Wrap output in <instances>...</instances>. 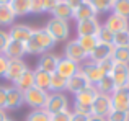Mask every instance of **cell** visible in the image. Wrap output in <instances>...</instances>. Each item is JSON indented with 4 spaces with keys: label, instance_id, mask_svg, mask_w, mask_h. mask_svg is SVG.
Instances as JSON below:
<instances>
[{
    "label": "cell",
    "instance_id": "obj_1",
    "mask_svg": "<svg viewBox=\"0 0 129 121\" xmlns=\"http://www.w3.org/2000/svg\"><path fill=\"white\" fill-rule=\"evenodd\" d=\"M56 46V39L49 35L46 28H38L33 29V35L29 36V39L25 43V49L26 54H46L49 52V49H52Z\"/></svg>",
    "mask_w": 129,
    "mask_h": 121
},
{
    "label": "cell",
    "instance_id": "obj_2",
    "mask_svg": "<svg viewBox=\"0 0 129 121\" xmlns=\"http://www.w3.org/2000/svg\"><path fill=\"white\" fill-rule=\"evenodd\" d=\"M47 97H49V92L43 88H38V87H33V88L23 92V100L28 106H31L33 110H41L46 106Z\"/></svg>",
    "mask_w": 129,
    "mask_h": 121
},
{
    "label": "cell",
    "instance_id": "obj_3",
    "mask_svg": "<svg viewBox=\"0 0 129 121\" xmlns=\"http://www.w3.org/2000/svg\"><path fill=\"white\" fill-rule=\"evenodd\" d=\"M46 29L56 39V43L57 41H66L69 38V33H70L69 21H64V20H59V18H51L46 25Z\"/></svg>",
    "mask_w": 129,
    "mask_h": 121
},
{
    "label": "cell",
    "instance_id": "obj_4",
    "mask_svg": "<svg viewBox=\"0 0 129 121\" xmlns=\"http://www.w3.org/2000/svg\"><path fill=\"white\" fill-rule=\"evenodd\" d=\"M113 106H111V95H105V93L98 92L96 98L91 103V115L100 116V118H106L111 113Z\"/></svg>",
    "mask_w": 129,
    "mask_h": 121
},
{
    "label": "cell",
    "instance_id": "obj_5",
    "mask_svg": "<svg viewBox=\"0 0 129 121\" xmlns=\"http://www.w3.org/2000/svg\"><path fill=\"white\" fill-rule=\"evenodd\" d=\"M64 57L72 60V62H75V64H80V62H83L88 56L82 49V46L79 44L77 39H70L66 44V48H64Z\"/></svg>",
    "mask_w": 129,
    "mask_h": 121
},
{
    "label": "cell",
    "instance_id": "obj_6",
    "mask_svg": "<svg viewBox=\"0 0 129 121\" xmlns=\"http://www.w3.org/2000/svg\"><path fill=\"white\" fill-rule=\"evenodd\" d=\"M111 106L118 111L129 113V87H121L111 93Z\"/></svg>",
    "mask_w": 129,
    "mask_h": 121
},
{
    "label": "cell",
    "instance_id": "obj_7",
    "mask_svg": "<svg viewBox=\"0 0 129 121\" xmlns=\"http://www.w3.org/2000/svg\"><path fill=\"white\" fill-rule=\"evenodd\" d=\"M67 106H69V100L64 93H49L44 110L49 111L51 115H54V113H60L67 110Z\"/></svg>",
    "mask_w": 129,
    "mask_h": 121
},
{
    "label": "cell",
    "instance_id": "obj_8",
    "mask_svg": "<svg viewBox=\"0 0 129 121\" xmlns=\"http://www.w3.org/2000/svg\"><path fill=\"white\" fill-rule=\"evenodd\" d=\"M26 70H28V67L23 62V59H12V60H8V67H7V72H5L3 77H5L7 80H10V82L16 83L20 80V77H21Z\"/></svg>",
    "mask_w": 129,
    "mask_h": 121
},
{
    "label": "cell",
    "instance_id": "obj_9",
    "mask_svg": "<svg viewBox=\"0 0 129 121\" xmlns=\"http://www.w3.org/2000/svg\"><path fill=\"white\" fill-rule=\"evenodd\" d=\"M111 77H113V80H114L116 88L127 87V83H129V64L114 62V67H113V70H111Z\"/></svg>",
    "mask_w": 129,
    "mask_h": 121
},
{
    "label": "cell",
    "instance_id": "obj_10",
    "mask_svg": "<svg viewBox=\"0 0 129 121\" xmlns=\"http://www.w3.org/2000/svg\"><path fill=\"white\" fill-rule=\"evenodd\" d=\"M80 72H82L83 75L87 77L88 82H90L91 85H96V83L101 80V77H103V72L100 70L98 64H96V62H91V60L83 62V66L80 67Z\"/></svg>",
    "mask_w": 129,
    "mask_h": 121
},
{
    "label": "cell",
    "instance_id": "obj_11",
    "mask_svg": "<svg viewBox=\"0 0 129 121\" xmlns=\"http://www.w3.org/2000/svg\"><path fill=\"white\" fill-rule=\"evenodd\" d=\"M105 28H108L111 33H119V31H126L129 29V20L123 18V16L116 15V13H111L110 16L105 21Z\"/></svg>",
    "mask_w": 129,
    "mask_h": 121
},
{
    "label": "cell",
    "instance_id": "obj_12",
    "mask_svg": "<svg viewBox=\"0 0 129 121\" xmlns=\"http://www.w3.org/2000/svg\"><path fill=\"white\" fill-rule=\"evenodd\" d=\"M31 35H33V28L28 26V25H13L12 28H10V31H8L10 39L18 41V43H23V44L29 39Z\"/></svg>",
    "mask_w": 129,
    "mask_h": 121
},
{
    "label": "cell",
    "instance_id": "obj_13",
    "mask_svg": "<svg viewBox=\"0 0 129 121\" xmlns=\"http://www.w3.org/2000/svg\"><path fill=\"white\" fill-rule=\"evenodd\" d=\"M25 103L23 100V92L18 87H8V92H7V105L5 110H18L20 106Z\"/></svg>",
    "mask_w": 129,
    "mask_h": 121
},
{
    "label": "cell",
    "instance_id": "obj_14",
    "mask_svg": "<svg viewBox=\"0 0 129 121\" xmlns=\"http://www.w3.org/2000/svg\"><path fill=\"white\" fill-rule=\"evenodd\" d=\"M88 85H91V83L88 82V79L80 72V69H79V72H77L75 75H72L70 79H67V90L72 92L74 95L79 93V92H82V90L87 88Z\"/></svg>",
    "mask_w": 129,
    "mask_h": 121
},
{
    "label": "cell",
    "instance_id": "obj_15",
    "mask_svg": "<svg viewBox=\"0 0 129 121\" xmlns=\"http://www.w3.org/2000/svg\"><path fill=\"white\" fill-rule=\"evenodd\" d=\"M100 26L101 25L96 21V18L79 21L77 23V36H96Z\"/></svg>",
    "mask_w": 129,
    "mask_h": 121
},
{
    "label": "cell",
    "instance_id": "obj_16",
    "mask_svg": "<svg viewBox=\"0 0 129 121\" xmlns=\"http://www.w3.org/2000/svg\"><path fill=\"white\" fill-rule=\"evenodd\" d=\"M79 69H80L79 64L72 62V60H69L66 57H62V59L59 57V64H57L56 72L59 74L60 77H64V79H70L72 75H75V74L79 72Z\"/></svg>",
    "mask_w": 129,
    "mask_h": 121
},
{
    "label": "cell",
    "instance_id": "obj_17",
    "mask_svg": "<svg viewBox=\"0 0 129 121\" xmlns=\"http://www.w3.org/2000/svg\"><path fill=\"white\" fill-rule=\"evenodd\" d=\"M96 15H98L96 8H95L88 0H85V2H83L79 8L74 12V20H77V23H79V21H83V20L96 18Z\"/></svg>",
    "mask_w": 129,
    "mask_h": 121
},
{
    "label": "cell",
    "instance_id": "obj_18",
    "mask_svg": "<svg viewBox=\"0 0 129 121\" xmlns=\"http://www.w3.org/2000/svg\"><path fill=\"white\" fill-rule=\"evenodd\" d=\"M25 54H26L25 44H23V43H18V41H13V39H10V43L7 44L5 51H3V56H5L8 60H12V59H21Z\"/></svg>",
    "mask_w": 129,
    "mask_h": 121
},
{
    "label": "cell",
    "instance_id": "obj_19",
    "mask_svg": "<svg viewBox=\"0 0 129 121\" xmlns=\"http://www.w3.org/2000/svg\"><path fill=\"white\" fill-rule=\"evenodd\" d=\"M57 64H59V57H57L56 54L46 52V54L41 56V59H39L38 67H36V69L44 70V72H47V74H54V72H56V69H57Z\"/></svg>",
    "mask_w": 129,
    "mask_h": 121
},
{
    "label": "cell",
    "instance_id": "obj_20",
    "mask_svg": "<svg viewBox=\"0 0 129 121\" xmlns=\"http://www.w3.org/2000/svg\"><path fill=\"white\" fill-rule=\"evenodd\" d=\"M113 49H114V46H111V44H101V43H98L96 48L90 52V56H88V57H90L91 62H96L98 64L100 60H105V59L111 57Z\"/></svg>",
    "mask_w": 129,
    "mask_h": 121
},
{
    "label": "cell",
    "instance_id": "obj_21",
    "mask_svg": "<svg viewBox=\"0 0 129 121\" xmlns=\"http://www.w3.org/2000/svg\"><path fill=\"white\" fill-rule=\"evenodd\" d=\"M98 90L95 85H88L87 88H83L82 92L75 93V103H80V105H90L93 103V100L96 98Z\"/></svg>",
    "mask_w": 129,
    "mask_h": 121
},
{
    "label": "cell",
    "instance_id": "obj_22",
    "mask_svg": "<svg viewBox=\"0 0 129 121\" xmlns=\"http://www.w3.org/2000/svg\"><path fill=\"white\" fill-rule=\"evenodd\" d=\"M52 18H59V20H64V21H69V20L74 18V10L64 0H60L52 12Z\"/></svg>",
    "mask_w": 129,
    "mask_h": 121
},
{
    "label": "cell",
    "instance_id": "obj_23",
    "mask_svg": "<svg viewBox=\"0 0 129 121\" xmlns=\"http://www.w3.org/2000/svg\"><path fill=\"white\" fill-rule=\"evenodd\" d=\"M95 87H96V90L100 93H105V95H111V93L116 90V85H114V80H113V77H111V74L103 75L101 80Z\"/></svg>",
    "mask_w": 129,
    "mask_h": 121
},
{
    "label": "cell",
    "instance_id": "obj_24",
    "mask_svg": "<svg viewBox=\"0 0 129 121\" xmlns=\"http://www.w3.org/2000/svg\"><path fill=\"white\" fill-rule=\"evenodd\" d=\"M52 93H62L64 90H67V79L60 77L57 72L51 74V83H49V88Z\"/></svg>",
    "mask_w": 129,
    "mask_h": 121
},
{
    "label": "cell",
    "instance_id": "obj_25",
    "mask_svg": "<svg viewBox=\"0 0 129 121\" xmlns=\"http://www.w3.org/2000/svg\"><path fill=\"white\" fill-rule=\"evenodd\" d=\"M15 87H18L21 92H26V90L33 88V87H35V70L28 69L21 77H20V80L15 83Z\"/></svg>",
    "mask_w": 129,
    "mask_h": 121
},
{
    "label": "cell",
    "instance_id": "obj_26",
    "mask_svg": "<svg viewBox=\"0 0 129 121\" xmlns=\"http://www.w3.org/2000/svg\"><path fill=\"white\" fill-rule=\"evenodd\" d=\"M15 13H13L10 3H0V25L7 26V25H12L13 20H15Z\"/></svg>",
    "mask_w": 129,
    "mask_h": 121
},
{
    "label": "cell",
    "instance_id": "obj_27",
    "mask_svg": "<svg viewBox=\"0 0 129 121\" xmlns=\"http://www.w3.org/2000/svg\"><path fill=\"white\" fill-rule=\"evenodd\" d=\"M10 7L15 16H25L29 13V0H10Z\"/></svg>",
    "mask_w": 129,
    "mask_h": 121
},
{
    "label": "cell",
    "instance_id": "obj_28",
    "mask_svg": "<svg viewBox=\"0 0 129 121\" xmlns=\"http://www.w3.org/2000/svg\"><path fill=\"white\" fill-rule=\"evenodd\" d=\"M49 83H51V74L36 69L35 70V87L43 88V90H47L49 88Z\"/></svg>",
    "mask_w": 129,
    "mask_h": 121
},
{
    "label": "cell",
    "instance_id": "obj_29",
    "mask_svg": "<svg viewBox=\"0 0 129 121\" xmlns=\"http://www.w3.org/2000/svg\"><path fill=\"white\" fill-rule=\"evenodd\" d=\"M77 41H79V44L82 46L83 51L87 52V56H90V52L93 51V49L96 48V44H98L96 36H79Z\"/></svg>",
    "mask_w": 129,
    "mask_h": 121
},
{
    "label": "cell",
    "instance_id": "obj_30",
    "mask_svg": "<svg viewBox=\"0 0 129 121\" xmlns=\"http://www.w3.org/2000/svg\"><path fill=\"white\" fill-rule=\"evenodd\" d=\"M111 10H113V13L129 20V0H114Z\"/></svg>",
    "mask_w": 129,
    "mask_h": 121
},
{
    "label": "cell",
    "instance_id": "obj_31",
    "mask_svg": "<svg viewBox=\"0 0 129 121\" xmlns=\"http://www.w3.org/2000/svg\"><path fill=\"white\" fill-rule=\"evenodd\" d=\"M96 39L98 43H101V44H114V33H111L108 28H105V26H100V29H98L96 33Z\"/></svg>",
    "mask_w": 129,
    "mask_h": 121
},
{
    "label": "cell",
    "instance_id": "obj_32",
    "mask_svg": "<svg viewBox=\"0 0 129 121\" xmlns=\"http://www.w3.org/2000/svg\"><path fill=\"white\" fill-rule=\"evenodd\" d=\"M111 57H113L114 62L129 64V46H126V48H114Z\"/></svg>",
    "mask_w": 129,
    "mask_h": 121
},
{
    "label": "cell",
    "instance_id": "obj_33",
    "mask_svg": "<svg viewBox=\"0 0 129 121\" xmlns=\"http://www.w3.org/2000/svg\"><path fill=\"white\" fill-rule=\"evenodd\" d=\"M26 121H51V113L46 111L44 108L33 110V111L26 116Z\"/></svg>",
    "mask_w": 129,
    "mask_h": 121
},
{
    "label": "cell",
    "instance_id": "obj_34",
    "mask_svg": "<svg viewBox=\"0 0 129 121\" xmlns=\"http://www.w3.org/2000/svg\"><path fill=\"white\" fill-rule=\"evenodd\" d=\"M113 46L114 48H126V46H129V29L114 33V44Z\"/></svg>",
    "mask_w": 129,
    "mask_h": 121
},
{
    "label": "cell",
    "instance_id": "obj_35",
    "mask_svg": "<svg viewBox=\"0 0 129 121\" xmlns=\"http://www.w3.org/2000/svg\"><path fill=\"white\" fill-rule=\"evenodd\" d=\"M88 2L96 8L98 13H100V12H108V10L113 8L114 0H88Z\"/></svg>",
    "mask_w": 129,
    "mask_h": 121
},
{
    "label": "cell",
    "instance_id": "obj_36",
    "mask_svg": "<svg viewBox=\"0 0 129 121\" xmlns=\"http://www.w3.org/2000/svg\"><path fill=\"white\" fill-rule=\"evenodd\" d=\"M106 121H129V113L127 111L111 110V113L106 116Z\"/></svg>",
    "mask_w": 129,
    "mask_h": 121
},
{
    "label": "cell",
    "instance_id": "obj_37",
    "mask_svg": "<svg viewBox=\"0 0 129 121\" xmlns=\"http://www.w3.org/2000/svg\"><path fill=\"white\" fill-rule=\"evenodd\" d=\"M98 67H100V70L103 72V75L111 74V70H113V67H114L113 57H108V59H105V60H100V62H98Z\"/></svg>",
    "mask_w": 129,
    "mask_h": 121
},
{
    "label": "cell",
    "instance_id": "obj_38",
    "mask_svg": "<svg viewBox=\"0 0 129 121\" xmlns=\"http://www.w3.org/2000/svg\"><path fill=\"white\" fill-rule=\"evenodd\" d=\"M44 0H29V13H43Z\"/></svg>",
    "mask_w": 129,
    "mask_h": 121
},
{
    "label": "cell",
    "instance_id": "obj_39",
    "mask_svg": "<svg viewBox=\"0 0 129 121\" xmlns=\"http://www.w3.org/2000/svg\"><path fill=\"white\" fill-rule=\"evenodd\" d=\"M70 118H72V111H69V110L51 115V121H70Z\"/></svg>",
    "mask_w": 129,
    "mask_h": 121
},
{
    "label": "cell",
    "instance_id": "obj_40",
    "mask_svg": "<svg viewBox=\"0 0 129 121\" xmlns=\"http://www.w3.org/2000/svg\"><path fill=\"white\" fill-rule=\"evenodd\" d=\"M10 43V36H8V31H3V29H0V54H3V51H5L7 44Z\"/></svg>",
    "mask_w": 129,
    "mask_h": 121
},
{
    "label": "cell",
    "instance_id": "obj_41",
    "mask_svg": "<svg viewBox=\"0 0 129 121\" xmlns=\"http://www.w3.org/2000/svg\"><path fill=\"white\" fill-rule=\"evenodd\" d=\"M75 113H80V115H87L91 116V106L90 105H80V103H75V108H74Z\"/></svg>",
    "mask_w": 129,
    "mask_h": 121
},
{
    "label": "cell",
    "instance_id": "obj_42",
    "mask_svg": "<svg viewBox=\"0 0 129 121\" xmlns=\"http://www.w3.org/2000/svg\"><path fill=\"white\" fill-rule=\"evenodd\" d=\"M7 92H8V87L0 85V110H5V105H7Z\"/></svg>",
    "mask_w": 129,
    "mask_h": 121
},
{
    "label": "cell",
    "instance_id": "obj_43",
    "mask_svg": "<svg viewBox=\"0 0 129 121\" xmlns=\"http://www.w3.org/2000/svg\"><path fill=\"white\" fill-rule=\"evenodd\" d=\"M60 0H44V12H49L52 13L54 8L57 7V3H59Z\"/></svg>",
    "mask_w": 129,
    "mask_h": 121
},
{
    "label": "cell",
    "instance_id": "obj_44",
    "mask_svg": "<svg viewBox=\"0 0 129 121\" xmlns=\"http://www.w3.org/2000/svg\"><path fill=\"white\" fill-rule=\"evenodd\" d=\"M7 67H8V59H7L3 54H0V77H3V75H5Z\"/></svg>",
    "mask_w": 129,
    "mask_h": 121
},
{
    "label": "cell",
    "instance_id": "obj_45",
    "mask_svg": "<svg viewBox=\"0 0 129 121\" xmlns=\"http://www.w3.org/2000/svg\"><path fill=\"white\" fill-rule=\"evenodd\" d=\"M64 2H66V3H67V5H69V7H70V8H72V10H74V12H75V10H77V8H79V7H80V5H82V3H83V2H85V0H64Z\"/></svg>",
    "mask_w": 129,
    "mask_h": 121
},
{
    "label": "cell",
    "instance_id": "obj_46",
    "mask_svg": "<svg viewBox=\"0 0 129 121\" xmlns=\"http://www.w3.org/2000/svg\"><path fill=\"white\" fill-rule=\"evenodd\" d=\"M88 118H90V116H87V115H80V113L72 111V118H70V121H88Z\"/></svg>",
    "mask_w": 129,
    "mask_h": 121
},
{
    "label": "cell",
    "instance_id": "obj_47",
    "mask_svg": "<svg viewBox=\"0 0 129 121\" xmlns=\"http://www.w3.org/2000/svg\"><path fill=\"white\" fill-rule=\"evenodd\" d=\"M88 121H106V118H100V116H93L91 115L90 118H88Z\"/></svg>",
    "mask_w": 129,
    "mask_h": 121
},
{
    "label": "cell",
    "instance_id": "obj_48",
    "mask_svg": "<svg viewBox=\"0 0 129 121\" xmlns=\"http://www.w3.org/2000/svg\"><path fill=\"white\" fill-rule=\"evenodd\" d=\"M8 118H7V113L5 110H0V121H7Z\"/></svg>",
    "mask_w": 129,
    "mask_h": 121
},
{
    "label": "cell",
    "instance_id": "obj_49",
    "mask_svg": "<svg viewBox=\"0 0 129 121\" xmlns=\"http://www.w3.org/2000/svg\"><path fill=\"white\" fill-rule=\"evenodd\" d=\"M0 3H10V0H0Z\"/></svg>",
    "mask_w": 129,
    "mask_h": 121
},
{
    "label": "cell",
    "instance_id": "obj_50",
    "mask_svg": "<svg viewBox=\"0 0 129 121\" xmlns=\"http://www.w3.org/2000/svg\"><path fill=\"white\" fill-rule=\"evenodd\" d=\"M7 121H12V119H7Z\"/></svg>",
    "mask_w": 129,
    "mask_h": 121
},
{
    "label": "cell",
    "instance_id": "obj_51",
    "mask_svg": "<svg viewBox=\"0 0 129 121\" xmlns=\"http://www.w3.org/2000/svg\"><path fill=\"white\" fill-rule=\"evenodd\" d=\"M127 87H129V83H127Z\"/></svg>",
    "mask_w": 129,
    "mask_h": 121
}]
</instances>
